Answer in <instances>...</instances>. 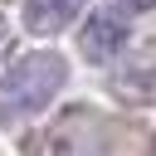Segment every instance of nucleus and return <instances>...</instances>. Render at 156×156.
Returning a JSON list of instances; mask_svg holds the SVG:
<instances>
[{
    "label": "nucleus",
    "mask_w": 156,
    "mask_h": 156,
    "mask_svg": "<svg viewBox=\"0 0 156 156\" xmlns=\"http://www.w3.org/2000/svg\"><path fill=\"white\" fill-rule=\"evenodd\" d=\"M127 20L122 15H112V10H93L88 15V24H83V34H78V49H83V58L88 63H107V58H117L122 49H127Z\"/></svg>",
    "instance_id": "3"
},
{
    "label": "nucleus",
    "mask_w": 156,
    "mask_h": 156,
    "mask_svg": "<svg viewBox=\"0 0 156 156\" xmlns=\"http://www.w3.org/2000/svg\"><path fill=\"white\" fill-rule=\"evenodd\" d=\"M88 0H24V29L29 34H58L78 20Z\"/></svg>",
    "instance_id": "4"
},
{
    "label": "nucleus",
    "mask_w": 156,
    "mask_h": 156,
    "mask_svg": "<svg viewBox=\"0 0 156 156\" xmlns=\"http://www.w3.org/2000/svg\"><path fill=\"white\" fill-rule=\"evenodd\" d=\"M122 5H127V10H136V15H141V10H151V5H156V0H122Z\"/></svg>",
    "instance_id": "5"
},
{
    "label": "nucleus",
    "mask_w": 156,
    "mask_h": 156,
    "mask_svg": "<svg viewBox=\"0 0 156 156\" xmlns=\"http://www.w3.org/2000/svg\"><path fill=\"white\" fill-rule=\"evenodd\" d=\"M63 83H68V63H63V54H54V49L24 54V58L0 78V122H20V117L44 112Z\"/></svg>",
    "instance_id": "1"
},
{
    "label": "nucleus",
    "mask_w": 156,
    "mask_h": 156,
    "mask_svg": "<svg viewBox=\"0 0 156 156\" xmlns=\"http://www.w3.org/2000/svg\"><path fill=\"white\" fill-rule=\"evenodd\" d=\"M39 156H112V132L98 112L68 107L58 122H49Z\"/></svg>",
    "instance_id": "2"
}]
</instances>
